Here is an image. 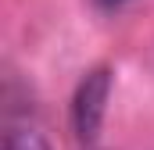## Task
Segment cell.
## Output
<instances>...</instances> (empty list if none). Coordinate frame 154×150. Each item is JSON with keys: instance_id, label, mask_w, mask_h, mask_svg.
Here are the masks:
<instances>
[{"instance_id": "obj_1", "label": "cell", "mask_w": 154, "mask_h": 150, "mask_svg": "<svg viewBox=\"0 0 154 150\" xmlns=\"http://www.w3.org/2000/svg\"><path fill=\"white\" fill-rule=\"evenodd\" d=\"M111 82L115 75L108 64L93 68V72L82 75L75 97H72V129H75L79 143H93L100 125H104V114H108V100H111Z\"/></svg>"}, {"instance_id": "obj_2", "label": "cell", "mask_w": 154, "mask_h": 150, "mask_svg": "<svg viewBox=\"0 0 154 150\" xmlns=\"http://www.w3.org/2000/svg\"><path fill=\"white\" fill-rule=\"evenodd\" d=\"M4 150H50L47 136L32 125H7L4 132Z\"/></svg>"}, {"instance_id": "obj_3", "label": "cell", "mask_w": 154, "mask_h": 150, "mask_svg": "<svg viewBox=\"0 0 154 150\" xmlns=\"http://www.w3.org/2000/svg\"><path fill=\"white\" fill-rule=\"evenodd\" d=\"M93 4H97L100 11H118V7H122V4H129V0H93Z\"/></svg>"}]
</instances>
